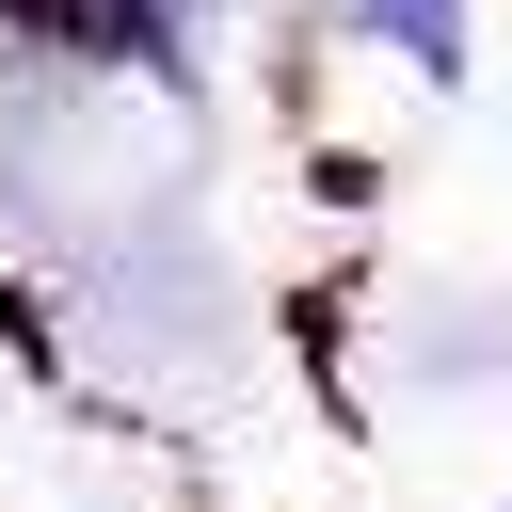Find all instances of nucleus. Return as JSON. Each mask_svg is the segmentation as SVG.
I'll return each mask as SVG.
<instances>
[{"label": "nucleus", "instance_id": "f257e3e1", "mask_svg": "<svg viewBox=\"0 0 512 512\" xmlns=\"http://www.w3.org/2000/svg\"><path fill=\"white\" fill-rule=\"evenodd\" d=\"M336 32L352 48H384L400 80H432V96H464L480 80V16L464 0H336Z\"/></svg>", "mask_w": 512, "mask_h": 512}]
</instances>
